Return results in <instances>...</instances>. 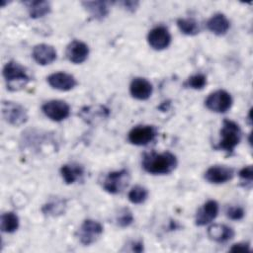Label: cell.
Segmentation results:
<instances>
[{"mask_svg":"<svg viewBox=\"0 0 253 253\" xmlns=\"http://www.w3.org/2000/svg\"><path fill=\"white\" fill-rule=\"evenodd\" d=\"M177 157L169 151L145 153L142 158L143 169L153 175L169 174L177 167Z\"/></svg>","mask_w":253,"mask_h":253,"instance_id":"6da1fadb","label":"cell"},{"mask_svg":"<svg viewBox=\"0 0 253 253\" xmlns=\"http://www.w3.org/2000/svg\"><path fill=\"white\" fill-rule=\"evenodd\" d=\"M3 77L10 91L21 90L30 81L26 67L14 60L7 62L3 67Z\"/></svg>","mask_w":253,"mask_h":253,"instance_id":"7a4b0ae2","label":"cell"},{"mask_svg":"<svg viewBox=\"0 0 253 253\" xmlns=\"http://www.w3.org/2000/svg\"><path fill=\"white\" fill-rule=\"evenodd\" d=\"M241 139L240 126L233 121L224 120L220 129V139L215 146L216 149L231 153Z\"/></svg>","mask_w":253,"mask_h":253,"instance_id":"3957f363","label":"cell"},{"mask_svg":"<svg viewBox=\"0 0 253 253\" xmlns=\"http://www.w3.org/2000/svg\"><path fill=\"white\" fill-rule=\"evenodd\" d=\"M129 179V173L126 169L110 172L104 177L102 187L110 194H119L123 192L128 185Z\"/></svg>","mask_w":253,"mask_h":253,"instance_id":"277c9868","label":"cell"},{"mask_svg":"<svg viewBox=\"0 0 253 253\" xmlns=\"http://www.w3.org/2000/svg\"><path fill=\"white\" fill-rule=\"evenodd\" d=\"M2 116L8 124L14 126H22L28 121L26 109L22 105L11 101L2 102Z\"/></svg>","mask_w":253,"mask_h":253,"instance_id":"5b68a950","label":"cell"},{"mask_svg":"<svg viewBox=\"0 0 253 253\" xmlns=\"http://www.w3.org/2000/svg\"><path fill=\"white\" fill-rule=\"evenodd\" d=\"M103 233V225L94 219H85L77 232L79 241L83 245H90L96 242Z\"/></svg>","mask_w":253,"mask_h":253,"instance_id":"8992f818","label":"cell"},{"mask_svg":"<svg viewBox=\"0 0 253 253\" xmlns=\"http://www.w3.org/2000/svg\"><path fill=\"white\" fill-rule=\"evenodd\" d=\"M205 105L211 112L225 113L232 106V97L225 90H216L207 97Z\"/></svg>","mask_w":253,"mask_h":253,"instance_id":"52a82bcc","label":"cell"},{"mask_svg":"<svg viewBox=\"0 0 253 253\" xmlns=\"http://www.w3.org/2000/svg\"><path fill=\"white\" fill-rule=\"evenodd\" d=\"M42 111L49 120L53 122H61L68 118L70 107L62 100H50L42 105Z\"/></svg>","mask_w":253,"mask_h":253,"instance_id":"ba28073f","label":"cell"},{"mask_svg":"<svg viewBox=\"0 0 253 253\" xmlns=\"http://www.w3.org/2000/svg\"><path fill=\"white\" fill-rule=\"evenodd\" d=\"M157 135V129L153 126H136L132 127L128 134L127 139L131 144L142 146L151 142Z\"/></svg>","mask_w":253,"mask_h":253,"instance_id":"9c48e42d","label":"cell"},{"mask_svg":"<svg viewBox=\"0 0 253 253\" xmlns=\"http://www.w3.org/2000/svg\"><path fill=\"white\" fill-rule=\"evenodd\" d=\"M149 45L155 50H162L169 46L171 42V35L164 26H157L149 31L147 35Z\"/></svg>","mask_w":253,"mask_h":253,"instance_id":"30bf717a","label":"cell"},{"mask_svg":"<svg viewBox=\"0 0 253 253\" xmlns=\"http://www.w3.org/2000/svg\"><path fill=\"white\" fill-rule=\"evenodd\" d=\"M234 176V170L225 165H213L205 172V179L211 184H223Z\"/></svg>","mask_w":253,"mask_h":253,"instance_id":"8fae6325","label":"cell"},{"mask_svg":"<svg viewBox=\"0 0 253 253\" xmlns=\"http://www.w3.org/2000/svg\"><path fill=\"white\" fill-rule=\"evenodd\" d=\"M218 213V204L214 200L206 202L197 211L195 223L198 226H204L211 223Z\"/></svg>","mask_w":253,"mask_h":253,"instance_id":"7c38bea8","label":"cell"},{"mask_svg":"<svg viewBox=\"0 0 253 253\" xmlns=\"http://www.w3.org/2000/svg\"><path fill=\"white\" fill-rule=\"evenodd\" d=\"M65 54L70 62L79 64L87 59L89 55V47L85 42L75 40L68 43Z\"/></svg>","mask_w":253,"mask_h":253,"instance_id":"4fadbf2b","label":"cell"},{"mask_svg":"<svg viewBox=\"0 0 253 253\" xmlns=\"http://www.w3.org/2000/svg\"><path fill=\"white\" fill-rule=\"evenodd\" d=\"M47 83L56 90L69 91L77 85L75 77L66 72H55L50 74L47 78Z\"/></svg>","mask_w":253,"mask_h":253,"instance_id":"5bb4252c","label":"cell"},{"mask_svg":"<svg viewBox=\"0 0 253 253\" xmlns=\"http://www.w3.org/2000/svg\"><path fill=\"white\" fill-rule=\"evenodd\" d=\"M153 91L152 84L145 78L135 77L131 80L129 85L130 95L137 100H147L150 98Z\"/></svg>","mask_w":253,"mask_h":253,"instance_id":"9a60e30c","label":"cell"},{"mask_svg":"<svg viewBox=\"0 0 253 253\" xmlns=\"http://www.w3.org/2000/svg\"><path fill=\"white\" fill-rule=\"evenodd\" d=\"M32 55L38 64L47 65L56 59V50L50 44L40 43L34 46Z\"/></svg>","mask_w":253,"mask_h":253,"instance_id":"2e32d148","label":"cell"},{"mask_svg":"<svg viewBox=\"0 0 253 253\" xmlns=\"http://www.w3.org/2000/svg\"><path fill=\"white\" fill-rule=\"evenodd\" d=\"M208 236L214 242L223 243L233 238L234 230L225 224H212L208 228Z\"/></svg>","mask_w":253,"mask_h":253,"instance_id":"e0dca14e","label":"cell"},{"mask_svg":"<svg viewBox=\"0 0 253 253\" xmlns=\"http://www.w3.org/2000/svg\"><path fill=\"white\" fill-rule=\"evenodd\" d=\"M230 24L224 14L217 13L211 16L207 22V28L216 36H223L229 30Z\"/></svg>","mask_w":253,"mask_h":253,"instance_id":"ac0fdd59","label":"cell"},{"mask_svg":"<svg viewBox=\"0 0 253 253\" xmlns=\"http://www.w3.org/2000/svg\"><path fill=\"white\" fill-rule=\"evenodd\" d=\"M82 5L95 20H104L109 14L108 3L105 1H84Z\"/></svg>","mask_w":253,"mask_h":253,"instance_id":"d6986e66","label":"cell"},{"mask_svg":"<svg viewBox=\"0 0 253 253\" xmlns=\"http://www.w3.org/2000/svg\"><path fill=\"white\" fill-rule=\"evenodd\" d=\"M83 167L79 164H64L60 168L61 177L63 181L68 185L75 183L78 179H80L83 176Z\"/></svg>","mask_w":253,"mask_h":253,"instance_id":"ffe728a7","label":"cell"},{"mask_svg":"<svg viewBox=\"0 0 253 253\" xmlns=\"http://www.w3.org/2000/svg\"><path fill=\"white\" fill-rule=\"evenodd\" d=\"M27 6L29 15L33 19L42 18L50 13L51 7L48 1H27L24 2Z\"/></svg>","mask_w":253,"mask_h":253,"instance_id":"44dd1931","label":"cell"},{"mask_svg":"<svg viewBox=\"0 0 253 253\" xmlns=\"http://www.w3.org/2000/svg\"><path fill=\"white\" fill-rule=\"evenodd\" d=\"M1 230L6 233H13L19 227V217L15 212L8 211L1 215Z\"/></svg>","mask_w":253,"mask_h":253,"instance_id":"7402d4cb","label":"cell"},{"mask_svg":"<svg viewBox=\"0 0 253 253\" xmlns=\"http://www.w3.org/2000/svg\"><path fill=\"white\" fill-rule=\"evenodd\" d=\"M177 26L181 33L187 36H195L199 34L200 28L196 20L192 18H180L177 20Z\"/></svg>","mask_w":253,"mask_h":253,"instance_id":"603a6c76","label":"cell"},{"mask_svg":"<svg viewBox=\"0 0 253 253\" xmlns=\"http://www.w3.org/2000/svg\"><path fill=\"white\" fill-rule=\"evenodd\" d=\"M147 197H148L147 189L140 185H136V186L132 187L127 195L129 202L132 204H135V205L144 203L146 201Z\"/></svg>","mask_w":253,"mask_h":253,"instance_id":"cb8c5ba5","label":"cell"},{"mask_svg":"<svg viewBox=\"0 0 253 253\" xmlns=\"http://www.w3.org/2000/svg\"><path fill=\"white\" fill-rule=\"evenodd\" d=\"M206 85H207V77L201 73L190 76L185 83L186 87L194 90H201Z\"/></svg>","mask_w":253,"mask_h":253,"instance_id":"d4e9b609","label":"cell"},{"mask_svg":"<svg viewBox=\"0 0 253 253\" xmlns=\"http://www.w3.org/2000/svg\"><path fill=\"white\" fill-rule=\"evenodd\" d=\"M64 206H65V204L62 200L50 202L42 207V212L44 214H48V215L61 214L64 211Z\"/></svg>","mask_w":253,"mask_h":253,"instance_id":"484cf974","label":"cell"},{"mask_svg":"<svg viewBox=\"0 0 253 253\" xmlns=\"http://www.w3.org/2000/svg\"><path fill=\"white\" fill-rule=\"evenodd\" d=\"M116 220H117V223L119 226L126 227L133 222V215L128 209L125 208L120 211V212L118 213V215L116 217Z\"/></svg>","mask_w":253,"mask_h":253,"instance_id":"4316f807","label":"cell"},{"mask_svg":"<svg viewBox=\"0 0 253 253\" xmlns=\"http://www.w3.org/2000/svg\"><path fill=\"white\" fill-rule=\"evenodd\" d=\"M239 178L242 182V185L245 188H251L252 181H253V168L252 165H248L243 167L239 171Z\"/></svg>","mask_w":253,"mask_h":253,"instance_id":"83f0119b","label":"cell"},{"mask_svg":"<svg viewBox=\"0 0 253 253\" xmlns=\"http://www.w3.org/2000/svg\"><path fill=\"white\" fill-rule=\"evenodd\" d=\"M245 212L241 207H229L226 211V215L232 220H240L243 218Z\"/></svg>","mask_w":253,"mask_h":253,"instance_id":"f1b7e54d","label":"cell"},{"mask_svg":"<svg viewBox=\"0 0 253 253\" xmlns=\"http://www.w3.org/2000/svg\"><path fill=\"white\" fill-rule=\"evenodd\" d=\"M230 252H250V245L248 242H239V243H235L233 244L230 249Z\"/></svg>","mask_w":253,"mask_h":253,"instance_id":"f546056e","label":"cell"},{"mask_svg":"<svg viewBox=\"0 0 253 253\" xmlns=\"http://www.w3.org/2000/svg\"><path fill=\"white\" fill-rule=\"evenodd\" d=\"M126 10L130 11V12H134L136 10V8L139 5V2L137 1H123L120 3Z\"/></svg>","mask_w":253,"mask_h":253,"instance_id":"4dcf8cb0","label":"cell"},{"mask_svg":"<svg viewBox=\"0 0 253 253\" xmlns=\"http://www.w3.org/2000/svg\"><path fill=\"white\" fill-rule=\"evenodd\" d=\"M131 245H132L131 251H134V252H141V251H143V243L141 241H133L131 243Z\"/></svg>","mask_w":253,"mask_h":253,"instance_id":"1f68e13d","label":"cell"},{"mask_svg":"<svg viewBox=\"0 0 253 253\" xmlns=\"http://www.w3.org/2000/svg\"><path fill=\"white\" fill-rule=\"evenodd\" d=\"M248 121H249V125H251V110L249 111V114H248Z\"/></svg>","mask_w":253,"mask_h":253,"instance_id":"d6a6232c","label":"cell"}]
</instances>
